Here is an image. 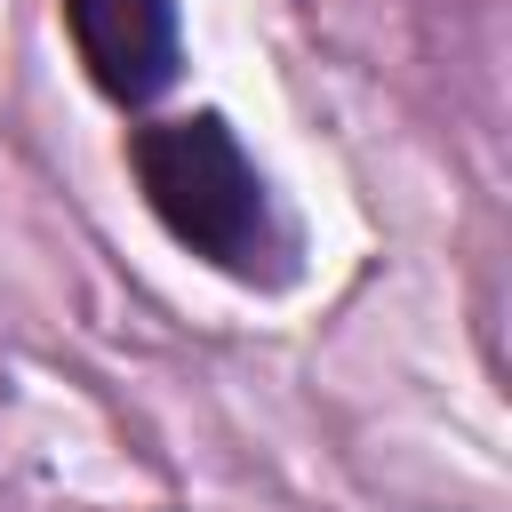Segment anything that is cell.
<instances>
[{
  "label": "cell",
  "mask_w": 512,
  "mask_h": 512,
  "mask_svg": "<svg viewBox=\"0 0 512 512\" xmlns=\"http://www.w3.org/2000/svg\"><path fill=\"white\" fill-rule=\"evenodd\" d=\"M128 168H136L152 216L168 224V240H184L192 256H208L232 280H288L296 240L224 112H184V120L136 128Z\"/></svg>",
  "instance_id": "cell-1"
},
{
  "label": "cell",
  "mask_w": 512,
  "mask_h": 512,
  "mask_svg": "<svg viewBox=\"0 0 512 512\" xmlns=\"http://www.w3.org/2000/svg\"><path fill=\"white\" fill-rule=\"evenodd\" d=\"M72 48L112 104H152L176 80V0H64Z\"/></svg>",
  "instance_id": "cell-2"
}]
</instances>
